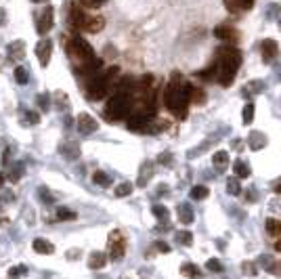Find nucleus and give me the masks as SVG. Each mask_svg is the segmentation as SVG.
<instances>
[{
  "label": "nucleus",
  "mask_w": 281,
  "mask_h": 279,
  "mask_svg": "<svg viewBox=\"0 0 281 279\" xmlns=\"http://www.w3.org/2000/svg\"><path fill=\"white\" fill-rule=\"evenodd\" d=\"M189 82H185L181 78L179 71L172 73V80L168 82V86L164 90V105L170 111L174 118L185 120L187 114H189Z\"/></svg>",
  "instance_id": "obj_1"
},
{
  "label": "nucleus",
  "mask_w": 281,
  "mask_h": 279,
  "mask_svg": "<svg viewBox=\"0 0 281 279\" xmlns=\"http://www.w3.org/2000/svg\"><path fill=\"white\" fill-rule=\"evenodd\" d=\"M239 65H241V53L235 46H220V49H216V59H214L212 68L218 84L231 86L237 76Z\"/></svg>",
  "instance_id": "obj_2"
},
{
  "label": "nucleus",
  "mask_w": 281,
  "mask_h": 279,
  "mask_svg": "<svg viewBox=\"0 0 281 279\" xmlns=\"http://www.w3.org/2000/svg\"><path fill=\"white\" fill-rule=\"evenodd\" d=\"M118 76H120V68L118 65H111V68H107V71H101V73H97V76L88 78V82H86L88 99L90 101H101L111 88L118 84L116 82Z\"/></svg>",
  "instance_id": "obj_3"
},
{
  "label": "nucleus",
  "mask_w": 281,
  "mask_h": 279,
  "mask_svg": "<svg viewBox=\"0 0 281 279\" xmlns=\"http://www.w3.org/2000/svg\"><path fill=\"white\" fill-rule=\"evenodd\" d=\"M65 55L71 59V63H73V68H76V70L84 68L88 61L95 59L92 46L78 34H73L70 40H65Z\"/></svg>",
  "instance_id": "obj_4"
},
{
  "label": "nucleus",
  "mask_w": 281,
  "mask_h": 279,
  "mask_svg": "<svg viewBox=\"0 0 281 279\" xmlns=\"http://www.w3.org/2000/svg\"><path fill=\"white\" fill-rule=\"evenodd\" d=\"M130 114H133V95H128V92H116V95L107 101L105 118L109 122L126 120Z\"/></svg>",
  "instance_id": "obj_5"
},
{
  "label": "nucleus",
  "mask_w": 281,
  "mask_h": 279,
  "mask_svg": "<svg viewBox=\"0 0 281 279\" xmlns=\"http://www.w3.org/2000/svg\"><path fill=\"white\" fill-rule=\"evenodd\" d=\"M90 17L92 15H88L86 11H84V6L80 2H76V0L70 2V6H68V19H70V25L73 27V30L86 32V25L90 21Z\"/></svg>",
  "instance_id": "obj_6"
},
{
  "label": "nucleus",
  "mask_w": 281,
  "mask_h": 279,
  "mask_svg": "<svg viewBox=\"0 0 281 279\" xmlns=\"http://www.w3.org/2000/svg\"><path fill=\"white\" fill-rule=\"evenodd\" d=\"M126 254V239L122 231H111L109 233V256L111 260H122Z\"/></svg>",
  "instance_id": "obj_7"
},
{
  "label": "nucleus",
  "mask_w": 281,
  "mask_h": 279,
  "mask_svg": "<svg viewBox=\"0 0 281 279\" xmlns=\"http://www.w3.org/2000/svg\"><path fill=\"white\" fill-rule=\"evenodd\" d=\"M55 23V8L53 6H44V11L38 15V19H36V30H38V34H49L51 27Z\"/></svg>",
  "instance_id": "obj_8"
},
{
  "label": "nucleus",
  "mask_w": 281,
  "mask_h": 279,
  "mask_svg": "<svg viewBox=\"0 0 281 279\" xmlns=\"http://www.w3.org/2000/svg\"><path fill=\"white\" fill-rule=\"evenodd\" d=\"M51 55H53V42L49 38H42L38 44H36V57H38L40 65L42 68H46L51 61Z\"/></svg>",
  "instance_id": "obj_9"
},
{
  "label": "nucleus",
  "mask_w": 281,
  "mask_h": 279,
  "mask_svg": "<svg viewBox=\"0 0 281 279\" xmlns=\"http://www.w3.org/2000/svg\"><path fill=\"white\" fill-rule=\"evenodd\" d=\"M97 128H99L97 120L92 118L90 114H80L78 116V130H80L82 135H92Z\"/></svg>",
  "instance_id": "obj_10"
},
{
  "label": "nucleus",
  "mask_w": 281,
  "mask_h": 279,
  "mask_svg": "<svg viewBox=\"0 0 281 279\" xmlns=\"http://www.w3.org/2000/svg\"><path fill=\"white\" fill-rule=\"evenodd\" d=\"M260 53H262V59H265L267 63H271V61H273L277 55H279V46H277L275 40L267 38V40L260 42Z\"/></svg>",
  "instance_id": "obj_11"
},
{
  "label": "nucleus",
  "mask_w": 281,
  "mask_h": 279,
  "mask_svg": "<svg viewBox=\"0 0 281 279\" xmlns=\"http://www.w3.org/2000/svg\"><path fill=\"white\" fill-rule=\"evenodd\" d=\"M214 36L220 38V40L235 42L237 40V30H235V27H231L229 23H220V25H216V30H214Z\"/></svg>",
  "instance_id": "obj_12"
},
{
  "label": "nucleus",
  "mask_w": 281,
  "mask_h": 279,
  "mask_svg": "<svg viewBox=\"0 0 281 279\" xmlns=\"http://www.w3.org/2000/svg\"><path fill=\"white\" fill-rule=\"evenodd\" d=\"M59 151H61V155L65 157V160L73 162V160H78L80 157V145L76 141H68V143H63L59 147Z\"/></svg>",
  "instance_id": "obj_13"
},
{
  "label": "nucleus",
  "mask_w": 281,
  "mask_h": 279,
  "mask_svg": "<svg viewBox=\"0 0 281 279\" xmlns=\"http://www.w3.org/2000/svg\"><path fill=\"white\" fill-rule=\"evenodd\" d=\"M224 4L231 13H246L254 6V0H224Z\"/></svg>",
  "instance_id": "obj_14"
},
{
  "label": "nucleus",
  "mask_w": 281,
  "mask_h": 279,
  "mask_svg": "<svg viewBox=\"0 0 281 279\" xmlns=\"http://www.w3.org/2000/svg\"><path fill=\"white\" fill-rule=\"evenodd\" d=\"M6 51H8V59H11V61H21L25 57V42L23 40L11 42Z\"/></svg>",
  "instance_id": "obj_15"
},
{
  "label": "nucleus",
  "mask_w": 281,
  "mask_h": 279,
  "mask_svg": "<svg viewBox=\"0 0 281 279\" xmlns=\"http://www.w3.org/2000/svg\"><path fill=\"white\" fill-rule=\"evenodd\" d=\"M32 248H34V252H38V254H53L55 252V246L44 237H36L32 241Z\"/></svg>",
  "instance_id": "obj_16"
},
{
  "label": "nucleus",
  "mask_w": 281,
  "mask_h": 279,
  "mask_svg": "<svg viewBox=\"0 0 281 279\" xmlns=\"http://www.w3.org/2000/svg\"><path fill=\"white\" fill-rule=\"evenodd\" d=\"M105 265H107V254L105 252H99V250H97V252H92L88 256V267L95 269V271H97V269H103Z\"/></svg>",
  "instance_id": "obj_17"
},
{
  "label": "nucleus",
  "mask_w": 281,
  "mask_h": 279,
  "mask_svg": "<svg viewBox=\"0 0 281 279\" xmlns=\"http://www.w3.org/2000/svg\"><path fill=\"white\" fill-rule=\"evenodd\" d=\"M181 273H183L187 279H204L202 269H200L198 265H193V263H185V265L181 267Z\"/></svg>",
  "instance_id": "obj_18"
},
{
  "label": "nucleus",
  "mask_w": 281,
  "mask_h": 279,
  "mask_svg": "<svg viewBox=\"0 0 281 279\" xmlns=\"http://www.w3.org/2000/svg\"><path fill=\"white\" fill-rule=\"evenodd\" d=\"M212 164L218 172H224L227 170V166H229V153L227 151H216L214 157H212Z\"/></svg>",
  "instance_id": "obj_19"
},
{
  "label": "nucleus",
  "mask_w": 281,
  "mask_h": 279,
  "mask_svg": "<svg viewBox=\"0 0 281 279\" xmlns=\"http://www.w3.org/2000/svg\"><path fill=\"white\" fill-rule=\"evenodd\" d=\"M176 214H179L181 222H185V225L193 222V210H191L189 204H179V206H176Z\"/></svg>",
  "instance_id": "obj_20"
},
{
  "label": "nucleus",
  "mask_w": 281,
  "mask_h": 279,
  "mask_svg": "<svg viewBox=\"0 0 281 279\" xmlns=\"http://www.w3.org/2000/svg\"><path fill=\"white\" fill-rule=\"evenodd\" d=\"M151 174H153L151 164H149V162H145L143 166H140V170H139V181H137V185H139V187H145V185L149 183V179H151Z\"/></svg>",
  "instance_id": "obj_21"
},
{
  "label": "nucleus",
  "mask_w": 281,
  "mask_h": 279,
  "mask_svg": "<svg viewBox=\"0 0 281 279\" xmlns=\"http://www.w3.org/2000/svg\"><path fill=\"white\" fill-rule=\"evenodd\" d=\"M103 27H105V19H103V17L92 15V17H90V21H88V25H86V32L97 34V32H101V30H103Z\"/></svg>",
  "instance_id": "obj_22"
},
{
  "label": "nucleus",
  "mask_w": 281,
  "mask_h": 279,
  "mask_svg": "<svg viewBox=\"0 0 281 279\" xmlns=\"http://www.w3.org/2000/svg\"><path fill=\"white\" fill-rule=\"evenodd\" d=\"M233 172L237 174V179H248L250 176V166L243 160H237L235 164H233Z\"/></svg>",
  "instance_id": "obj_23"
},
{
  "label": "nucleus",
  "mask_w": 281,
  "mask_h": 279,
  "mask_svg": "<svg viewBox=\"0 0 281 279\" xmlns=\"http://www.w3.org/2000/svg\"><path fill=\"white\" fill-rule=\"evenodd\" d=\"M151 212H153V216H155L157 220H162V222L170 220V212H168V208L162 206V204H155V206H151Z\"/></svg>",
  "instance_id": "obj_24"
},
{
  "label": "nucleus",
  "mask_w": 281,
  "mask_h": 279,
  "mask_svg": "<svg viewBox=\"0 0 281 279\" xmlns=\"http://www.w3.org/2000/svg\"><path fill=\"white\" fill-rule=\"evenodd\" d=\"M189 99H191V103H204V101H206V92L200 86L189 84Z\"/></svg>",
  "instance_id": "obj_25"
},
{
  "label": "nucleus",
  "mask_w": 281,
  "mask_h": 279,
  "mask_svg": "<svg viewBox=\"0 0 281 279\" xmlns=\"http://www.w3.org/2000/svg\"><path fill=\"white\" fill-rule=\"evenodd\" d=\"M265 143H267V139H265L262 133H252L250 135V147L252 149H260V147H265Z\"/></svg>",
  "instance_id": "obj_26"
},
{
  "label": "nucleus",
  "mask_w": 281,
  "mask_h": 279,
  "mask_svg": "<svg viewBox=\"0 0 281 279\" xmlns=\"http://www.w3.org/2000/svg\"><path fill=\"white\" fill-rule=\"evenodd\" d=\"M176 241L179 244H183V246H191L193 244V233L191 231H176Z\"/></svg>",
  "instance_id": "obj_27"
},
{
  "label": "nucleus",
  "mask_w": 281,
  "mask_h": 279,
  "mask_svg": "<svg viewBox=\"0 0 281 279\" xmlns=\"http://www.w3.org/2000/svg\"><path fill=\"white\" fill-rule=\"evenodd\" d=\"M267 231H269V235L279 237V235H281V220L269 218V220H267Z\"/></svg>",
  "instance_id": "obj_28"
},
{
  "label": "nucleus",
  "mask_w": 281,
  "mask_h": 279,
  "mask_svg": "<svg viewBox=\"0 0 281 279\" xmlns=\"http://www.w3.org/2000/svg\"><path fill=\"white\" fill-rule=\"evenodd\" d=\"M208 187H204V185H195V187L191 189V198L193 200H206L208 198Z\"/></svg>",
  "instance_id": "obj_29"
},
{
  "label": "nucleus",
  "mask_w": 281,
  "mask_h": 279,
  "mask_svg": "<svg viewBox=\"0 0 281 279\" xmlns=\"http://www.w3.org/2000/svg\"><path fill=\"white\" fill-rule=\"evenodd\" d=\"M130 191H133V185H130V183H120V185H116V189H114L116 198H126V195H130Z\"/></svg>",
  "instance_id": "obj_30"
},
{
  "label": "nucleus",
  "mask_w": 281,
  "mask_h": 279,
  "mask_svg": "<svg viewBox=\"0 0 281 279\" xmlns=\"http://www.w3.org/2000/svg\"><path fill=\"white\" fill-rule=\"evenodd\" d=\"M92 181H95L97 185H101V187H107V185L111 183L109 174H107V172H101V170H97L95 174H92Z\"/></svg>",
  "instance_id": "obj_31"
},
{
  "label": "nucleus",
  "mask_w": 281,
  "mask_h": 279,
  "mask_svg": "<svg viewBox=\"0 0 281 279\" xmlns=\"http://www.w3.org/2000/svg\"><path fill=\"white\" fill-rule=\"evenodd\" d=\"M27 70L23 68V65H17L15 68V80H17V84H27Z\"/></svg>",
  "instance_id": "obj_32"
},
{
  "label": "nucleus",
  "mask_w": 281,
  "mask_h": 279,
  "mask_svg": "<svg viewBox=\"0 0 281 279\" xmlns=\"http://www.w3.org/2000/svg\"><path fill=\"white\" fill-rule=\"evenodd\" d=\"M227 193H231V195H239L241 193V185H239L237 179H229L227 181Z\"/></svg>",
  "instance_id": "obj_33"
},
{
  "label": "nucleus",
  "mask_w": 281,
  "mask_h": 279,
  "mask_svg": "<svg viewBox=\"0 0 281 279\" xmlns=\"http://www.w3.org/2000/svg\"><path fill=\"white\" fill-rule=\"evenodd\" d=\"M254 120V103H248L243 107V124H252Z\"/></svg>",
  "instance_id": "obj_34"
},
{
  "label": "nucleus",
  "mask_w": 281,
  "mask_h": 279,
  "mask_svg": "<svg viewBox=\"0 0 281 279\" xmlns=\"http://www.w3.org/2000/svg\"><path fill=\"white\" fill-rule=\"evenodd\" d=\"M57 218L59 220H73L76 218V212H71L68 208H57Z\"/></svg>",
  "instance_id": "obj_35"
},
{
  "label": "nucleus",
  "mask_w": 281,
  "mask_h": 279,
  "mask_svg": "<svg viewBox=\"0 0 281 279\" xmlns=\"http://www.w3.org/2000/svg\"><path fill=\"white\" fill-rule=\"evenodd\" d=\"M206 267H208V271H214V273H222L224 271V267L220 265V260H216V258H210L208 263H206Z\"/></svg>",
  "instance_id": "obj_36"
},
{
  "label": "nucleus",
  "mask_w": 281,
  "mask_h": 279,
  "mask_svg": "<svg viewBox=\"0 0 281 279\" xmlns=\"http://www.w3.org/2000/svg\"><path fill=\"white\" fill-rule=\"evenodd\" d=\"M38 198H40L44 204H53V202H55V195H53L49 189H46V187H40V189H38Z\"/></svg>",
  "instance_id": "obj_37"
},
{
  "label": "nucleus",
  "mask_w": 281,
  "mask_h": 279,
  "mask_svg": "<svg viewBox=\"0 0 281 279\" xmlns=\"http://www.w3.org/2000/svg\"><path fill=\"white\" fill-rule=\"evenodd\" d=\"M23 116H25L23 122H25L27 126H32V124H38V122H40V116L36 114V111H23Z\"/></svg>",
  "instance_id": "obj_38"
},
{
  "label": "nucleus",
  "mask_w": 281,
  "mask_h": 279,
  "mask_svg": "<svg viewBox=\"0 0 281 279\" xmlns=\"http://www.w3.org/2000/svg\"><path fill=\"white\" fill-rule=\"evenodd\" d=\"M23 176V164H15L13 168H11V174H8V179L11 181H19Z\"/></svg>",
  "instance_id": "obj_39"
},
{
  "label": "nucleus",
  "mask_w": 281,
  "mask_h": 279,
  "mask_svg": "<svg viewBox=\"0 0 281 279\" xmlns=\"http://www.w3.org/2000/svg\"><path fill=\"white\" fill-rule=\"evenodd\" d=\"M53 99H55V103H57L59 109H65V107H68V97H65L63 92H55Z\"/></svg>",
  "instance_id": "obj_40"
},
{
  "label": "nucleus",
  "mask_w": 281,
  "mask_h": 279,
  "mask_svg": "<svg viewBox=\"0 0 281 279\" xmlns=\"http://www.w3.org/2000/svg\"><path fill=\"white\" fill-rule=\"evenodd\" d=\"M241 271H243V275L254 277V275H256V265H254V263H243V265H241Z\"/></svg>",
  "instance_id": "obj_41"
},
{
  "label": "nucleus",
  "mask_w": 281,
  "mask_h": 279,
  "mask_svg": "<svg viewBox=\"0 0 281 279\" xmlns=\"http://www.w3.org/2000/svg\"><path fill=\"white\" fill-rule=\"evenodd\" d=\"M23 273H27V267L19 265V267H13L11 271H8V277H11V279H17V277H21Z\"/></svg>",
  "instance_id": "obj_42"
},
{
  "label": "nucleus",
  "mask_w": 281,
  "mask_h": 279,
  "mask_svg": "<svg viewBox=\"0 0 281 279\" xmlns=\"http://www.w3.org/2000/svg\"><path fill=\"white\" fill-rule=\"evenodd\" d=\"M78 2L82 4V6H86V8H97V6H101L105 0H78Z\"/></svg>",
  "instance_id": "obj_43"
},
{
  "label": "nucleus",
  "mask_w": 281,
  "mask_h": 279,
  "mask_svg": "<svg viewBox=\"0 0 281 279\" xmlns=\"http://www.w3.org/2000/svg\"><path fill=\"white\" fill-rule=\"evenodd\" d=\"M160 164H172V153H168V151H164L162 155H160V160H157Z\"/></svg>",
  "instance_id": "obj_44"
},
{
  "label": "nucleus",
  "mask_w": 281,
  "mask_h": 279,
  "mask_svg": "<svg viewBox=\"0 0 281 279\" xmlns=\"http://www.w3.org/2000/svg\"><path fill=\"white\" fill-rule=\"evenodd\" d=\"M155 248L160 250V252H164V254H168V252H170V246H168V244H164V241H155Z\"/></svg>",
  "instance_id": "obj_45"
},
{
  "label": "nucleus",
  "mask_w": 281,
  "mask_h": 279,
  "mask_svg": "<svg viewBox=\"0 0 281 279\" xmlns=\"http://www.w3.org/2000/svg\"><path fill=\"white\" fill-rule=\"evenodd\" d=\"M38 105H40L42 109H49V97H46V95H40V97H38Z\"/></svg>",
  "instance_id": "obj_46"
},
{
  "label": "nucleus",
  "mask_w": 281,
  "mask_h": 279,
  "mask_svg": "<svg viewBox=\"0 0 281 279\" xmlns=\"http://www.w3.org/2000/svg\"><path fill=\"white\" fill-rule=\"evenodd\" d=\"M168 191H170V189H168L166 185H160V187H157V195H166Z\"/></svg>",
  "instance_id": "obj_47"
},
{
  "label": "nucleus",
  "mask_w": 281,
  "mask_h": 279,
  "mask_svg": "<svg viewBox=\"0 0 281 279\" xmlns=\"http://www.w3.org/2000/svg\"><path fill=\"white\" fill-rule=\"evenodd\" d=\"M275 250H277V252H281V237L275 241Z\"/></svg>",
  "instance_id": "obj_48"
},
{
  "label": "nucleus",
  "mask_w": 281,
  "mask_h": 279,
  "mask_svg": "<svg viewBox=\"0 0 281 279\" xmlns=\"http://www.w3.org/2000/svg\"><path fill=\"white\" fill-rule=\"evenodd\" d=\"M4 23V11H0V25Z\"/></svg>",
  "instance_id": "obj_49"
},
{
  "label": "nucleus",
  "mask_w": 281,
  "mask_h": 279,
  "mask_svg": "<svg viewBox=\"0 0 281 279\" xmlns=\"http://www.w3.org/2000/svg\"><path fill=\"white\" fill-rule=\"evenodd\" d=\"M2 185H4V174L0 172V187H2Z\"/></svg>",
  "instance_id": "obj_50"
},
{
  "label": "nucleus",
  "mask_w": 281,
  "mask_h": 279,
  "mask_svg": "<svg viewBox=\"0 0 281 279\" xmlns=\"http://www.w3.org/2000/svg\"><path fill=\"white\" fill-rule=\"evenodd\" d=\"M275 191H277V193H281V183H279V185H277V187H275Z\"/></svg>",
  "instance_id": "obj_51"
},
{
  "label": "nucleus",
  "mask_w": 281,
  "mask_h": 279,
  "mask_svg": "<svg viewBox=\"0 0 281 279\" xmlns=\"http://www.w3.org/2000/svg\"><path fill=\"white\" fill-rule=\"evenodd\" d=\"M32 2H46V0H32Z\"/></svg>",
  "instance_id": "obj_52"
}]
</instances>
